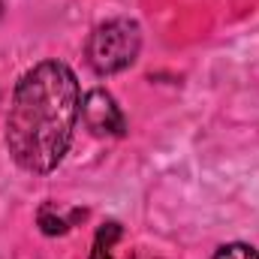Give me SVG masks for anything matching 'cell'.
Masks as SVG:
<instances>
[{
  "label": "cell",
  "instance_id": "obj_4",
  "mask_svg": "<svg viewBox=\"0 0 259 259\" xmlns=\"http://www.w3.org/2000/svg\"><path fill=\"white\" fill-rule=\"evenodd\" d=\"M121 238V226L118 223H103L97 238H94V250H91V259H112V244Z\"/></svg>",
  "mask_w": 259,
  "mask_h": 259
},
{
  "label": "cell",
  "instance_id": "obj_6",
  "mask_svg": "<svg viewBox=\"0 0 259 259\" xmlns=\"http://www.w3.org/2000/svg\"><path fill=\"white\" fill-rule=\"evenodd\" d=\"M214 259H259V253L250 244H241V241H232V244H223Z\"/></svg>",
  "mask_w": 259,
  "mask_h": 259
},
{
  "label": "cell",
  "instance_id": "obj_5",
  "mask_svg": "<svg viewBox=\"0 0 259 259\" xmlns=\"http://www.w3.org/2000/svg\"><path fill=\"white\" fill-rule=\"evenodd\" d=\"M39 226H42V232H46V235H64L66 229H69V220L58 217V214H55V208H52V205H46V208L39 211Z\"/></svg>",
  "mask_w": 259,
  "mask_h": 259
},
{
  "label": "cell",
  "instance_id": "obj_1",
  "mask_svg": "<svg viewBox=\"0 0 259 259\" xmlns=\"http://www.w3.org/2000/svg\"><path fill=\"white\" fill-rule=\"evenodd\" d=\"M81 112L75 72L61 61H42L21 75L6 118V148L33 175L58 169Z\"/></svg>",
  "mask_w": 259,
  "mask_h": 259
},
{
  "label": "cell",
  "instance_id": "obj_2",
  "mask_svg": "<svg viewBox=\"0 0 259 259\" xmlns=\"http://www.w3.org/2000/svg\"><path fill=\"white\" fill-rule=\"evenodd\" d=\"M142 49V30L130 18H112L100 24L88 39V64L100 75L121 72L136 64Z\"/></svg>",
  "mask_w": 259,
  "mask_h": 259
},
{
  "label": "cell",
  "instance_id": "obj_3",
  "mask_svg": "<svg viewBox=\"0 0 259 259\" xmlns=\"http://www.w3.org/2000/svg\"><path fill=\"white\" fill-rule=\"evenodd\" d=\"M81 118H84V124L94 136H124L127 133L124 115H121L115 97L106 94L103 88H94L81 100Z\"/></svg>",
  "mask_w": 259,
  "mask_h": 259
}]
</instances>
